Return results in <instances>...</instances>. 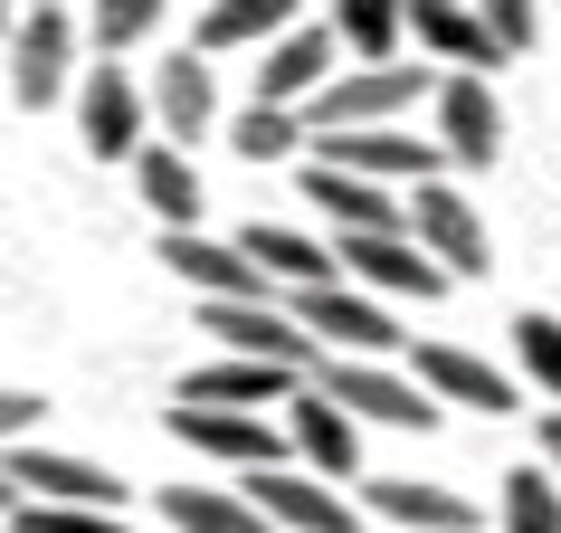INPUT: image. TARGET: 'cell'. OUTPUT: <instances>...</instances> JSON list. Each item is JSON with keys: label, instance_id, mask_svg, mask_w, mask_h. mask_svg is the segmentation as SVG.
<instances>
[{"label": "cell", "instance_id": "1", "mask_svg": "<svg viewBox=\"0 0 561 533\" xmlns=\"http://www.w3.org/2000/svg\"><path fill=\"white\" fill-rule=\"evenodd\" d=\"M410 95H438L419 67H353V77H333L314 105H305V134L333 144V134H381V124L410 115Z\"/></svg>", "mask_w": 561, "mask_h": 533}, {"label": "cell", "instance_id": "2", "mask_svg": "<svg viewBox=\"0 0 561 533\" xmlns=\"http://www.w3.org/2000/svg\"><path fill=\"white\" fill-rule=\"evenodd\" d=\"M77 38H87V10H58V0H38L30 20H20V38H10V95L20 105H58V95H77Z\"/></svg>", "mask_w": 561, "mask_h": 533}, {"label": "cell", "instance_id": "3", "mask_svg": "<svg viewBox=\"0 0 561 533\" xmlns=\"http://www.w3.org/2000/svg\"><path fill=\"white\" fill-rule=\"evenodd\" d=\"M286 315L324 343V362H390V353H400L390 305L362 296V286H314V296H286Z\"/></svg>", "mask_w": 561, "mask_h": 533}, {"label": "cell", "instance_id": "4", "mask_svg": "<svg viewBox=\"0 0 561 533\" xmlns=\"http://www.w3.org/2000/svg\"><path fill=\"white\" fill-rule=\"evenodd\" d=\"M162 429H172L191 457H209V467H238V476H266L296 457V439L276 429V419H238V410H191V400H172L162 410Z\"/></svg>", "mask_w": 561, "mask_h": 533}, {"label": "cell", "instance_id": "5", "mask_svg": "<svg viewBox=\"0 0 561 533\" xmlns=\"http://www.w3.org/2000/svg\"><path fill=\"white\" fill-rule=\"evenodd\" d=\"M0 476L20 486L30 504H67V514H124V476H105L95 457H67V447H10Z\"/></svg>", "mask_w": 561, "mask_h": 533}, {"label": "cell", "instance_id": "6", "mask_svg": "<svg viewBox=\"0 0 561 533\" xmlns=\"http://www.w3.org/2000/svg\"><path fill=\"white\" fill-rule=\"evenodd\" d=\"M314 390H324V400H343L353 419H371V429H419V439L438 429V400H428L410 372H390V362H324V372H314Z\"/></svg>", "mask_w": 561, "mask_h": 533}, {"label": "cell", "instance_id": "7", "mask_svg": "<svg viewBox=\"0 0 561 533\" xmlns=\"http://www.w3.org/2000/svg\"><path fill=\"white\" fill-rule=\"evenodd\" d=\"M201 325L219 333L238 362H276V372H296V382L324 372V343H314L286 305H201Z\"/></svg>", "mask_w": 561, "mask_h": 533}, {"label": "cell", "instance_id": "8", "mask_svg": "<svg viewBox=\"0 0 561 533\" xmlns=\"http://www.w3.org/2000/svg\"><path fill=\"white\" fill-rule=\"evenodd\" d=\"M162 266H172V276H181L201 305H276V286L257 276V258H248L238 238H201V229H181V238H162Z\"/></svg>", "mask_w": 561, "mask_h": 533}, {"label": "cell", "instance_id": "9", "mask_svg": "<svg viewBox=\"0 0 561 533\" xmlns=\"http://www.w3.org/2000/svg\"><path fill=\"white\" fill-rule=\"evenodd\" d=\"M144 124H152V87H134L124 67H95L77 87V134L95 162H144Z\"/></svg>", "mask_w": 561, "mask_h": 533}, {"label": "cell", "instance_id": "10", "mask_svg": "<svg viewBox=\"0 0 561 533\" xmlns=\"http://www.w3.org/2000/svg\"><path fill=\"white\" fill-rule=\"evenodd\" d=\"M438 152H447V172H495V152H504V105L485 77H438Z\"/></svg>", "mask_w": 561, "mask_h": 533}, {"label": "cell", "instance_id": "11", "mask_svg": "<svg viewBox=\"0 0 561 533\" xmlns=\"http://www.w3.org/2000/svg\"><path fill=\"white\" fill-rule=\"evenodd\" d=\"M410 238L447 266V276H485V266H495V248H485V219H476V201L457 191V181H428V191H410Z\"/></svg>", "mask_w": 561, "mask_h": 533}, {"label": "cell", "instance_id": "12", "mask_svg": "<svg viewBox=\"0 0 561 533\" xmlns=\"http://www.w3.org/2000/svg\"><path fill=\"white\" fill-rule=\"evenodd\" d=\"M343 276H353L362 296H410V305H428V296L457 286V276H447L410 229H400V238H343Z\"/></svg>", "mask_w": 561, "mask_h": 533}, {"label": "cell", "instance_id": "13", "mask_svg": "<svg viewBox=\"0 0 561 533\" xmlns=\"http://www.w3.org/2000/svg\"><path fill=\"white\" fill-rule=\"evenodd\" d=\"M238 486H248V504L276 533H353V496L305 476V467H266V476H238Z\"/></svg>", "mask_w": 561, "mask_h": 533}, {"label": "cell", "instance_id": "14", "mask_svg": "<svg viewBox=\"0 0 561 533\" xmlns=\"http://www.w3.org/2000/svg\"><path fill=\"white\" fill-rule=\"evenodd\" d=\"M333 48H343V38H333V20H296V30L266 48V67H257V105L305 115V105L333 87Z\"/></svg>", "mask_w": 561, "mask_h": 533}, {"label": "cell", "instance_id": "15", "mask_svg": "<svg viewBox=\"0 0 561 533\" xmlns=\"http://www.w3.org/2000/svg\"><path fill=\"white\" fill-rule=\"evenodd\" d=\"M314 162H333V172H362V181H419V191H428V181L447 172V152L438 144H419L410 124H381V134H333V144H314Z\"/></svg>", "mask_w": 561, "mask_h": 533}, {"label": "cell", "instance_id": "16", "mask_svg": "<svg viewBox=\"0 0 561 533\" xmlns=\"http://www.w3.org/2000/svg\"><path fill=\"white\" fill-rule=\"evenodd\" d=\"M286 439H296V467L305 476H362V419L343 410V400H324V390L305 382L296 400H286Z\"/></svg>", "mask_w": 561, "mask_h": 533}, {"label": "cell", "instance_id": "17", "mask_svg": "<svg viewBox=\"0 0 561 533\" xmlns=\"http://www.w3.org/2000/svg\"><path fill=\"white\" fill-rule=\"evenodd\" d=\"M296 181H305V201L324 209V219H333L343 238H400V229H410V201H390L381 181H362V172H333V162H305Z\"/></svg>", "mask_w": 561, "mask_h": 533}, {"label": "cell", "instance_id": "18", "mask_svg": "<svg viewBox=\"0 0 561 533\" xmlns=\"http://www.w3.org/2000/svg\"><path fill=\"white\" fill-rule=\"evenodd\" d=\"M238 248L257 258V276L276 296H314V286H343V248H314L305 229H276V219H248Z\"/></svg>", "mask_w": 561, "mask_h": 533}, {"label": "cell", "instance_id": "19", "mask_svg": "<svg viewBox=\"0 0 561 533\" xmlns=\"http://www.w3.org/2000/svg\"><path fill=\"white\" fill-rule=\"evenodd\" d=\"M296 372H276V362H238V353H219V362H201L191 382L172 390V400H191V410H238V419H266V400H296Z\"/></svg>", "mask_w": 561, "mask_h": 533}, {"label": "cell", "instance_id": "20", "mask_svg": "<svg viewBox=\"0 0 561 533\" xmlns=\"http://www.w3.org/2000/svg\"><path fill=\"white\" fill-rule=\"evenodd\" d=\"M419 390H428L438 410L447 400H457V410H485V419L514 410V382H504L485 353H467V343H419Z\"/></svg>", "mask_w": 561, "mask_h": 533}, {"label": "cell", "instance_id": "21", "mask_svg": "<svg viewBox=\"0 0 561 533\" xmlns=\"http://www.w3.org/2000/svg\"><path fill=\"white\" fill-rule=\"evenodd\" d=\"M152 124H162L181 152L219 124V87H209V58H201V48H172V58L152 67Z\"/></svg>", "mask_w": 561, "mask_h": 533}, {"label": "cell", "instance_id": "22", "mask_svg": "<svg viewBox=\"0 0 561 533\" xmlns=\"http://www.w3.org/2000/svg\"><path fill=\"white\" fill-rule=\"evenodd\" d=\"M371 514L381 533H476V504L428 476H371Z\"/></svg>", "mask_w": 561, "mask_h": 533}, {"label": "cell", "instance_id": "23", "mask_svg": "<svg viewBox=\"0 0 561 533\" xmlns=\"http://www.w3.org/2000/svg\"><path fill=\"white\" fill-rule=\"evenodd\" d=\"M410 38L428 48V58H447L457 77H485V67L504 58L495 30H485V10H467V0H419V10H410Z\"/></svg>", "mask_w": 561, "mask_h": 533}, {"label": "cell", "instance_id": "24", "mask_svg": "<svg viewBox=\"0 0 561 533\" xmlns=\"http://www.w3.org/2000/svg\"><path fill=\"white\" fill-rule=\"evenodd\" d=\"M162 524L172 533H276L248 504V486H209V476H172L162 486Z\"/></svg>", "mask_w": 561, "mask_h": 533}, {"label": "cell", "instance_id": "25", "mask_svg": "<svg viewBox=\"0 0 561 533\" xmlns=\"http://www.w3.org/2000/svg\"><path fill=\"white\" fill-rule=\"evenodd\" d=\"M286 30H296L286 0H209V10H191V48L201 58H219V48H276Z\"/></svg>", "mask_w": 561, "mask_h": 533}, {"label": "cell", "instance_id": "26", "mask_svg": "<svg viewBox=\"0 0 561 533\" xmlns=\"http://www.w3.org/2000/svg\"><path fill=\"white\" fill-rule=\"evenodd\" d=\"M134 181H144V201H152V219H162V238L201 229V172H191V152H181V144H144Z\"/></svg>", "mask_w": 561, "mask_h": 533}, {"label": "cell", "instance_id": "27", "mask_svg": "<svg viewBox=\"0 0 561 533\" xmlns=\"http://www.w3.org/2000/svg\"><path fill=\"white\" fill-rule=\"evenodd\" d=\"M400 30H410V10H390V0H343L333 10V38L362 67H400Z\"/></svg>", "mask_w": 561, "mask_h": 533}, {"label": "cell", "instance_id": "28", "mask_svg": "<svg viewBox=\"0 0 561 533\" xmlns=\"http://www.w3.org/2000/svg\"><path fill=\"white\" fill-rule=\"evenodd\" d=\"M229 144H238V162H305V144H314V134H305V115H286V105H248V115L229 124Z\"/></svg>", "mask_w": 561, "mask_h": 533}, {"label": "cell", "instance_id": "29", "mask_svg": "<svg viewBox=\"0 0 561 533\" xmlns=\"http://www.w3.org/2000/svg\"><path fill=\"white\" fill-rule=\"evenodd\" d=\"M162 20H172L162 0H95V10H87V48H95L105 67H115L124 48H144V38L162 30Z\"/></svg>", "mask_w": 561, "mask_h": 533}, {"label": "cell", "instance_id": "30", "mask_svg": "<svg viewBox=\"0 0 561 533\" xmlns=\"http://www.w3.org/2000/svg\"><path fill=\"white\" fill-rule=\"evenodd\" d=\"M495 524H504V533H561V486H552V467H514V476H504Z\"/></svg>", "mask_w": 561, "mask_h": 533}, {"label": "cell", "instance_id": "31", "mask_svg": "<svg viewBox=\"0 0 561 533\" xmlns=\"http://www.w3.org/2000/svg\"><path fill=\"white\" fill-rule=\"evenodd\" d=\"M514 362H524V382L561 410V315H514Z\"/></svg>", "mask_w": 561, "mask_h": 533}, {"label": "cell", "instance_id": "32", "mask_svg": "<svg viewBox=\"0 0 561 533\" xmlns=\"http://www.w3.org/2000/svg\"><path fill=\"white\" fill-rule=\"evenodd\" d=\"M20 533H134L124 514H67V504H20Z\"/></svg>", "mask_w": 561, "mask_h": 533}, {"label": "cell", "instance_id": "33", "mask_svg": "<svg viewBox=\"0 0 561 533\" xmlns=\"http://www.w3.org/2000/svg\"><path fill=\"white\" fill-rule=\"evenodd\" d=\"M485 30H495L504 58H524L533 38H542V10H533V0H495V10H485Z\"/></svg>", "mask_w": 561, "mask_h": 533}, {"label": "cell", "instance_id": "34", "mask_svg": "<svg viewBox=\"0 0 561 533\" xmlns=\"http://www.w3.org/2000/svg\"><path fill=\"white\" fill-rule=\"evenodd\" d=\"M38 410H48L38 390H0V457H10V447H30V439H38Z\"/></svg>", "mask_w": 561, "mask_h": 533}, {"label": "cell", "instance_id": "35", "mask_svg": "<svg viewBox=\"0 0 561 533\" xmlns=\"http://www.w3.org/2000/svg\"><path fill=\"white\" fill-rule=\"evenodd\" d=\"M542 467H561V410H542Z\"/></svg>", "mask_w": 561, "mask_h": 533}, {"label": "cell", "instance_id": "36", "mask_svg": "<svg viewBox=\"0 0 561 533\" xmlns=\"http://www.w3.org/2000/svg\"><path fill=\"white\" fill-rule=\"evenodd\" d=\"M20 20H30V10H10V0H0V38H20Z\"/></svg>", "mask_w": 561, "mask_h": 533}, {"label": "cell", "instance_id": "37", "mask_svg": "<svg viewBox=\"0 0 561 533\" xmlns=\"http://www.w3.org/2000/svg\"><path fill=\"white\" fill-rule=\"evenodd\" d=\"M10 504H20V486H10V476H0V514H10Z\"/></svg>", "mask_w": 561, "mask_h": 533}]
</instances>
